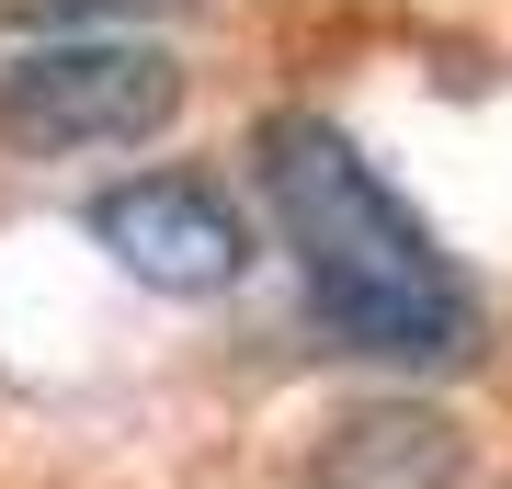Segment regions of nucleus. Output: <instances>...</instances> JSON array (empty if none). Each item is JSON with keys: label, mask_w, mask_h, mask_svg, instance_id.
Instances as JSON below:
<instances>
[{"label": "nucleus", "mask_w": 512, "mask_h": 489, "mask_svg": "<svg viewBox=\"0 0 512 489\" xmlns=\"http://www.w3.org/2000/svg\"><path fill=\"white\" fill-rule=\"evenodd\" d=\"M251 160H262V205L296 251V285H308V308L342 353H365V364H467L478 353V330H490L478 285L444 262V239L410 217V194L330 114H262Z\"/></svg>", "instance_id": "obj_1"}, {"label": "nucleus", "mask_w": 512, "mask_h": 489, "mask_svg": "<svg viewBox=\"0 0 512 489\" xmlns=\"http://www.w3.org/2000/svg\"><path fill=\"white\" fill-rule=\"evenodd\" d=\"M171 114H183V57L160 35H35L0 57V148L12 160L137 148Z\"/></svg>", "instance_id": "obj_2"}, {"label": "nucleus", "mask_w": 512, "mask_h": 489, "mask_svg": "<svg viewBox=\"0 0 512 489\" xmlns=\"http://www.w3.org/2000/svg\"><path fill=\"white\" fill-rule=\"evenodd\" d=\"M456 478H467V433L433 399H353L308 444V489H456Z\"/></svg>", "instance_id": "obj_4"}, {"label": "nucleus", "mask_w": 512, "mask_h": 489, "mask_svg": "<svg viewBox=\"0 0 512 489\" xmlns=\"http://www.w3.org/2000/svg\"><path fill=\"white\" fill-rule=\"evenodd\" d=\"M114 251V273H137L148 296H228L251 273V217L228 205V182L205 171H126L92 194L80 217Z\"/></svg>", "instance_id": "obj_3"}]
</instances>
